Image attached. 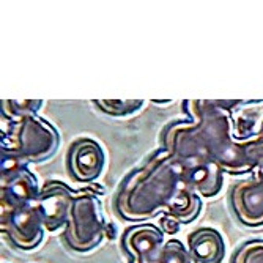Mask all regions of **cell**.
Segmentation results:
<instances>
[{"instance_id":"8","label":"cell","mask_w":263,"mask_h":263,"mask_svg":"<svg viewBox=\"0 0 263 263\" xmlns=\"http://www.w3.org/2000/svg\"><path fill=\"white\" fill-rule=\"evenodd\" d=\"M232 211L243 226H263V178L252 175L230 189Z\"/></svg>"},{"instance_id":"16","label":"cell","mask_w":263,"mask_h":263,"mask_svg":"<svg viewBox=\"0 0 263 263\" xmlns=\"http://www.w3.org/2000/svg\"><path fill=\"white\" fill-rule=\"evenodd\" d=\"M232 263H263V240L245 243L233 254Z\"/></svg>"},{"instance_id":"5","label":"cell","mask_w":263,"mask_h":263,"mask_svg":"<svg viewBox=\"0 0 263 263\" xmlns=\"http://www.w3.org/2000/svg\"><path fill=\"white\" fill-rule=\"evenodd\" d=\"M41 194L38 178L27 164L2 159L0 172V208H17L36 203Z\"/></svg>"},{"instance_id":"12","label":"cell","mask_w":263,"mask_h":263,"mask_svg":"<svg viewBox=\"0 0 263 263\" xmlns=\"http://www.w3.org/2000/svg\"><path fill=\"white\" fill-rule=\"evenodd\" d=\"M232 133L233 137L246 142L263 136V101L245 103L238 106L232 114Z\"/></svg>"},{"instance_id":"17","label":"cell","mask_w":263,"mask_h":263,"mask_svg":"<svg viewBox=\"0 0 263 263\" xmlns=\"http://www.w3.org/2000/svg\"><path fill=\"white\" fill-rule=\"evenodd\" d=\"M180 227H181V222L177 221L172 216H167V214H164V218L161 219V230L165 235H175L180 230Z\"/></svg>"},{"instance_id":"14","label":"cell","mask_w":263,"mask_h":263,"mask_svg":"<svg viewBox=\"0 0 263 263\" xmlns=\"http://www.w3.org/2000/svg\"><path fill=\"white\" fill-rule=\"evenodd\" d=\"M44 101L43 100H2V118L13 120V118H22L38 115Z\"/></svg>"},{"instance_id":"6","label":"cell","mask_w":263,"mask_h":263,"mask_svg":"<svg viewBox=\"0 0 263 263\" xmlns=\"http://www.w3.org/2000/svg\"><path fill=\"white\" fill-rule=\"evenodd\" d=\"M76 193L66 183L51 180L41 186V194L36 205L41 211L46 232L65 229Z\"/></svg>"},{"instance_id":"11","label":"cell","mask_w":263,"mask_h":263,"mask_svg":"<svg viewBox=\"0 0 263 263\" xmlns=\"http://www.w3.org/2000/svg\"><path fill=\"white\" fill-rule=\"evenodd\" d=\"M187 251L194 263H221L226 255V245L218 230L202 227L189 233Z\"/></svg>"},{"instance_id":"7","label":"cell","mask_w":263,"mask_h":263,"mask_svg":"<svg viewBox=\"0 0 263 263\" xmlns=\"http://www.w3.org/2000/svg\"><path fill=\"white\" fill-rule=\"evenodd\" d=\"M66 165L76 181L93 183L101 177L106 167L104 150L95 139L81 137L71 143L66 155Z\"/></svg>"},{"instance_id":"18","label":"cell","mask_w":263,"mask_h":263,"mask_svg":"<svg viewBox=\"0 0 263 263\" xmlns=\"http://www.w3.org/2000/svg\"><path fill=\"white\" fill-rule=\"evenodd\" d=\"M252 175H255V177H258V178H263V165L257 167V169L252 172Z\"/></svg>"},{"instance_id":"19","label":"cell","mask_w":263,"mask_h":263,"mask_svg":"<svg viewBox=\"0 0 263 263\" xmlns=\"http://www.w3.org/2000/svg\"><path fill=\"white\" fill-rule=\"evenodd\" d=\"M152 103H155V104H169V103H172V101H171V100H169V101H155V100H153Z\"/></svg>"},{"instance_id":"9","label":"cell","mask_w":263,"mask_h":263,"mask_svg":"<svg viewBox=\"0 0 263 263\" xmlns=\"http://www.w3.org/2000/svg\"><path fill=\"white\" fill-rule=\"evenodd\" d=\"M165 243V233L153 224L133 226L122 236L131 263H158Z\"/></svg>"},{"instance_id":"1","label":"cell","mask_w":263,"mask_h":263,"mask_svg":"<svg viewBox=\"0 0 263 263\" xmlns=\"http://www.w3.org/2000/svg\"><path fill=\"white\" fill-rule=\"evenodd\" d=\"M200 210V196L186 181L181 164L162 147L125 177L115 196L117 214L133 222L148 221L164 213L189 224Z\"/></svg>"},{"instance_id":"2","label":"cell","mask_w":263,"mask_h":263,"mask_svg":"<svg viewBox=\"0 0 263 263\" xmlns=\"http://www.w3.org/2000/svg\"><path fill=\"white\" fill-rule=\"evenodd\" d=\"M60 145L59 131L38 115L2 118L0 152L2 159L21 164L40 162L51 158Z\"/></svg>"},{"instance_id":"10","label":"cell","mask_w":263,"mask_h":263,"mask_svg":"<svg viewBox=\"0 0 263 263\" xmlns=\"http://www.w3.org/2000/svg\"><path fill=\"white\" fill-rule=\"evenodd\" d=\"M181 164V162H180ZM183 174L189 186L200 197H214L222 189L224 172L211 161H196L181 164Z\"/></svg>"},{"instance_id":"3","label":"cell","mask_w":263,"mask_h":263,"mask_svg":"<svg viewBox=\"0 0 263 263\" xmlns=\"http://www.w3.org/2000/svg\"><path fill=\"white\" fill-rule=\"evenodd\" d=\"M106 233L107 226L98 196L90 189L76 193L63 232L66 246L79 254H85L98 248L104 241Z\"/></svg>"},{"instance_id":"4","label":"cell","mask_w":263,"mask_h":263,"mask_svg":"<svg viewBox=\"0 0 263 263\" xmlns=\"http://www.w3.org/2000/svg\"><path fill=\"white\" fill-rule=\"evenodd\" d=\"M0 230L21 251H32L44 238V221L36 203L0 208Z\"/></svg>"},{"instance_id":"13","label":"cell","mask_w":263,"mask_h":263,"mask_svg":"<svg viewBox=\"0 0 263 263\" xmlns=\"http://www.w3.org/2000/svg\"><path fill=\"white\" fill-rule=\"evenodd\" d=\"M93 104L109 117L123 118L140 110L143 104H145V101L143 100H95Z\"/></svg>"},{"instance_id":"15","label":"cell","mask_w":263,"mask_h":263,"mask_svg":"<svg viewBox=\"0 0 263 263\" xmlns=\"http://www.w3.org/2000/svg\"><path fill=\"white\" fill-rule=\"evenodd\" d=\"M158 263H194L187 248L178 240H169L159 255Z\"/></svg>"}]
</instances>
